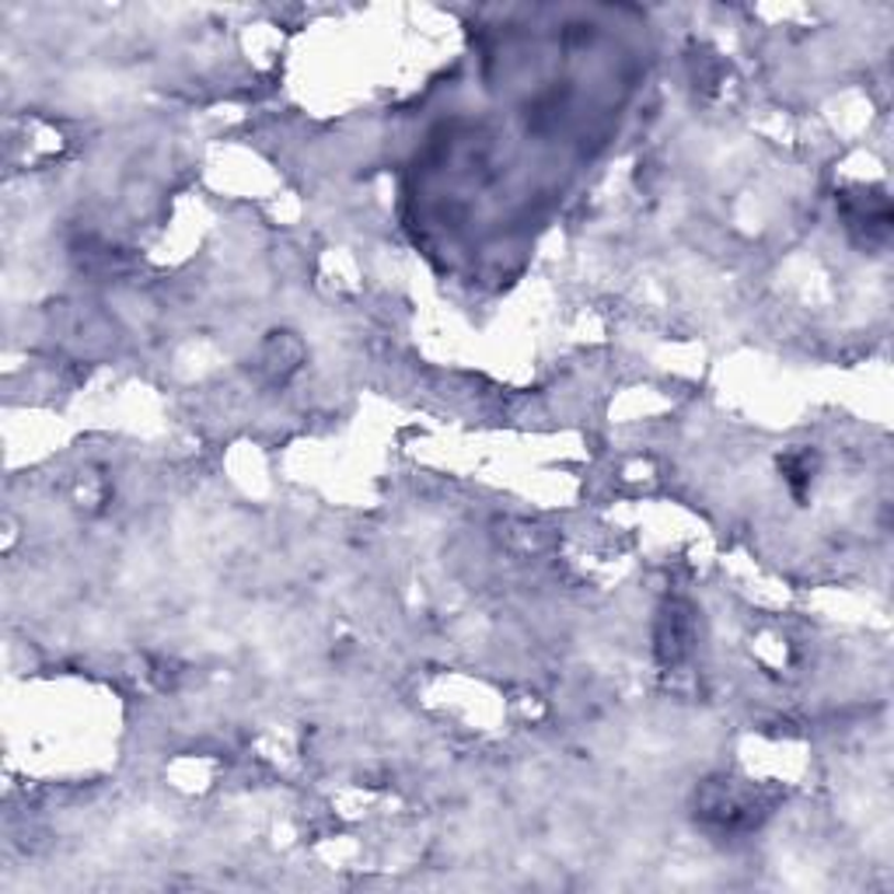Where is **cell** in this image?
<instances>
[{"mask_svg":"<svg viewBox=\"0 0 894 894\" xmlns=\"http://www.w3.org/2000/svg\"><path fill=\"white\" fill-rule=\"evenodd\" d=\"M762 801L755 790H745L737 783H710L699 793V817L720 831H748L758 825Z\"/></svg>","mask_w":894,"mask_h":894,"instance_id":"obj_1","label":"cell"},{"mask_svg":"<svg viewBox=\"0 0 894 894\" xmlns=\"http://www.w3.org/2000/svg\"><path fill=\"white\" fill-rule=\"evenodd\" d=\"M301 357H304V350H301V342H297V339H291V336H273V339L262 347V353H259V371H262L265 377H273V382H283V377H291V374L297 371Z\"/></svg>","mask_w":894,"mask_h":894,"instance_id":"obj_2","label":"cell"},{"mask_svg":"<svg viewBox=\"0 0 894 894\" xmlns=\"http://www.w3.org/2000/svg\"><path fill=\"white\" fill-rule=\"evenodd\" d=\"M660 657L664 660H678L684 654V646H689V622H684V615L678 612V608H671L668 615H664L660 622Z\"/></svg>","mask_w":894,"mask_h":894,"instance_id":"obj_3","label":"cell"}]
</instances>
